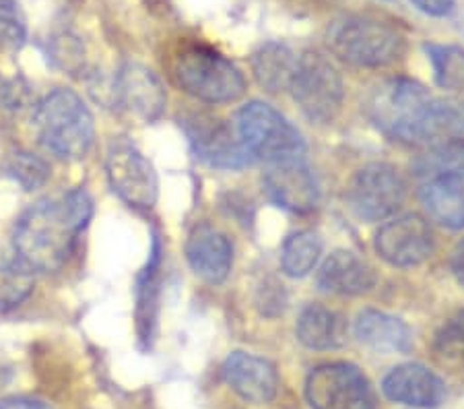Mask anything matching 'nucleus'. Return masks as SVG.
<instances>
[{
  "label": "nucleus",
  "mask_w": 464,
  "mask_h": 409,
  "mask_svg": "<svg viewBox=\"0 0 464 409\" xmlns=\"http://www.w3.org/2000/svg\"><path fill=\"white\" fill-rule=\"evenodd\" d=\"M92 218L93 199L85 189L37 200L14 223V255L32 271L54 273L63 269Z\"/></svg>",
  "instance_id": "1"
},
{
  "label": "nucleus",
  "mask_w": 464,
  "mask_h": 409,
  "mask_svg": "<svg viewBox=\"0 0 464 409\" xmlns=\"http://www.w3.org/2000/svg\"><path fill=\"white\" fill-rule=\"evenodd\" d=\"M32 126L40 145L64 161L83 160L95 141L92 110L72 89H54L37 102Z\"/></svg>",
  "instance_id": "2"
},
{
  "label": "nucleus",
  "mask_w": 464,
  "mask_h": 409,
  "mask_svg": "<svg viewBox=\"0 0 464 409\" xmlns=\"http://www.w3.org/2000/svg\"><path fill=\"white\" fill-rule=\"evenodd\" d=\"M326 46L343 63L382 69L405 54V37L391 24L353 15L328 25Z\"/></svg>",
  "instance_id": "3"
},
{
  "label": "nucleus",
  "mask_w": 464,
  "mask_h": 409,
  "mask_svg": "<svg viewBox=\"0 0 464 409\" xmlns=\"http://www.w3.org/2000/svg\"><path fill=\"white\" fill-rule=\"evenodd\" d=\"M178 87L205 103H229L246 93V79L237 66L203 44H190L174 58Z\"/></svg>",
  "instance_id": "4"
},
{
  "label": "nucleus",
  "mask_w": 464,
  "mask_h": 409,
  "mask_svg": "<svg viewBox=\"0 0 464 409\" xmlns=\"http://www.w3.org/2000/svg\"><path fill=\"white\" fill-rule=\"evenodd\" d=\"M236 132L254 160L266 163L305 160L302 132L265 102L254 100L237 110Z\"/></svg>",
  "instance_id": "5"
},
{
  "label": "nucleus",
  "mask_w": 464,
  "mask_h": 409,
  "mask_svg": "<svg viewBox=\"0 0 464 409\" xmlns=\"http://www.w3.org/2000/svg\"><path fill=\"white\" fill-rule=\"evenodd\" d=\"M431 98L413 79H388L373 89L368 100V116L391 139L413 143L417 129L428 112Z\"/></svg>",
  "instance_id": "6"
},
{
  "label": "nucleus",
  "mask_w": 464,
  "mask_h": 409,
  "mask_svg": "<svg viewBox=\"0 0 464 409\" xmlns=\"http://www.w3.org/2000/svg\"><path fill=\"white\" fill-rule=\"evenodd\" d=\"M289 92L304 116L316 124L333 122L345 100L341 73L326 56L314 50L299 56Z\"/></svg>",
  "instance_id": "7"
},
{
  "label": "nucleus",
  "mask_w": 464,
  "mask_h": 409,
  "mask_svg": "<svg viewBox=\"0 0 464 409\" xmlns=\"http://www.w3.org/2000/svg\"><path fill=\"white\" fill-rule=\"evenodd\" d=\"M305 399L312 409H376L368 376L347 362L314 368L305 381Z\"/></svg>",
  "instance_id": "8"
},
{
  "label": "nucleus",
  "mask_w": 464,
  "mask_h": 409,
  "mask_svg": "<svg viewBox=\"0 0 464 409\" xmlns=\"http://www.w3.org/2000/svg\"><path fill=\"white\" fill-rule=\"evenodd\" d=\"M407 184L399 170L388 163H370L353 176L347 189V203L359 219L384 221L401 209Z\"/></svg>",
  "instance_id": "9"
},
{
  "label": "nucleus",
  "mask_w": 464,
  "mask_h": 409,
  "mask_svg": "<svg viewBox=\"0 0 464 409\" xmlns=\"http://www.w3.org/2000/svg\"><path fill=\"white\" fill-rule=\"evenodd\" d=\"M106 174L111 190L137 211L153 209L160 197V180L153 163L137 147L118 141L110 147Z\"/></svg>",
  "instance_id": "10"
},
{
  "label": "nucleus",
  "mask_w": 464,
  "mask_h": 409,
  "mask_svg": "<svg viewBox=\"0 0 464 409\" xmlns=\"http://www.w3.org/2000/svg\"><path fill=\"white\" fill-rule=\"evenodd\" d=\"M182 126L197 158L211 168L239 170L256 161L242 145L237 132L231 131L219 118L205 114V112H198V114L194 112L188 118H184Z\"/></svg>",
  "instance_id": "11"
},
{
  "label": "nucleus",
  "mask_w": 464,
  "mask_h": 409,
  "mask_svg": "<svg viewBox=\"0 0 464 409\" xmlns=\"http://www.w3.org/2000/svg\"><path fill=\"white\" fill-rule=\"evenodd\" d=\"M114 106L140 122L160 121L166 112L168 95L161 81L143 64L129 63L116 73L108 89Z\"/></svg>",
  "instance_id": "12"
},
{
  "label": "nucleus",
  "mask_w": 464,
  "mask_h": 409,
  "mask_svg": "<svg viewBox=\"0 0 464 409\" xmlns=\"http://www.w3.org/2000/svg\"><path fill=\"white\" fill-rule=\"evenodd\" d=\"M373 247L392 267H417L431 257L433 232L428 219L407 213L386 221L378 229Z\"/></svg>",
  "instance_id": "13"
},
{
  "label": "nucleus",
  "mask_w": 464,
  "mask_h": 409,
  "mask_svg": "<svg viewBox=\"0 0 464 409\" xmlns=\"http://www.w3.org/2000/svg\"><path fill=\"white\" fill-rule=\"evenodd\" d=\"M415 145L430 151L441 166L454 168L464 160V108L456 102L431 100L417 129Z\"/></svg>",
  "instance_id": "14"
},
{
  "label": "nucleus",
  "mask_w": 464,
  "mask_h": 409,
  "mask_svg": "<svg viewBox=\"0 0 464 409\" xmlns=\"http://www.w3.org/2000/svg\"><path fill=\"white\" fill-rule=\"evenodd\" d=\"M262 184L268 199L291 213H312L320 203V186L305 160L268 163Z\"/></svg>",
  "instance_id": "15"
},
{
  "label": "nucleus",
  "mask_w": 464,
  "mask_h": 409,
  "mask_svg": "<svg viewBox=\"0 0 464 409\" xmlns=\"http://www.w3.org/2000/svg\"><path fill=\"white\" fill-rule=\"evenodd\" d=\"M382 393L394 404L413 409L440 407L446 399V385L423 364H401L382 381Z\"/></svg>",
  "instance_id": "16"
},
{
  "label": "nucleus",
  "mask_w": 464,
  "mask_h": 409,
  "mask_svg": "<svg viewBox=\"0 0 464 409\" xmlns=\"http://www.w3.org/2000/svg\"><path fill=\"white\" fill-rule=\"evenodd\" d=\"M223 378L231 391L254 405L271 404L279 391V375L260 355L234 352L223 362Z\"/></svg>",
  "instance_id": "17"
},
{
  "label": "nucleus",
  "mask_w": 464,
  "mask_h": 409,
  "mask_svg": "<svg viewBox=\"0 0 464 409\" xmlns=\"http://www.w3.org/2000/svg\"><path fill=\"white\" fill-rule=\"evenodd\" d=\"M186 260L192 273L207 284L219 286L234 267V247L229 238L211 226H197L186 242Z\"/></svg>",
  "instance_id": "18"
},
{
  "label": "nucleus",
  "mask_w": 464,
  "mask_h": 409,
  "mask_svg": "<svg viewBox=\"0 0 464 409\" xmlns=\"http://www.w3.org/2000/svg\"><path fill=\"white\" fill-rule=\"evenodd\" d=\"M378 275L368 260L357 252L334 250L320 265L316 275L318 289L333 296H362L373 289Z\"/></svg>",
  "instance_id": "19"
},
{
  "label": "nucleus",
  "mask_w": 464,
  "mask_h": 409,
  "mask_svg": "<svg viewBox=\"0 0 464 409\" xmlns=\"http://www.w3.org/2000/svg\"><path fill=\"white\" fill-rule=\"evenodd\" d=\"M421 203L433 221L450 229L464 228V170L444 168L423 184Z\"/></svg>",
  "instance_id": "20"
},
{
  "label": "nucleus",
  "mask_w": 464,
  "mask_h": 409,
  "mask_svg": "<svg viewBox=\"0 0 464 409\" xmlns=\"http://www.w3.org/2000/svg\"><path fill=\"white\" fill-rule=\"evenodd\" d=\"M355 337L380 354H407L413 346L409 326L388 312L363 310L355 318Z\"/></svg>",
  "instance_id": "21"
},
{
  "label": "nucleus",
  "mask_w": 464,
  "mask_h": 409,
  "mask_svg": "<svg viewBox=\"0 0 464 409\" xmlns=\"http://www.w3.org/2000/svg\"><path fill=\"white\" fill-rule=\"evenodd\" d=\"M295 335L310 349H336L347 341V321L333 308L308 304L299 312Z\"/></svg>",
  "instance_id": "22"
},
{
  "label": "nucleus",
  "mask_w": 464,
  "mask_h": 409,
  "mask_svg": "<svg viewBox=\"0 0 464 409\" xmlns=\"http://www.w3.org/2000/svg\"><path fill=\"white\" fill-rule=\"evenodd\" d=\"M299 56L287 44L266 42L254 52L252 56V73L262 89L271 93L285 92L291 87L294 74L297 69Z\"/></svg>",
  "instance_id": "23"
},
{
  "label": "nucleus",
  "mask_w": 464,
  "mask_h": 409,
  "mask_svg": "<svg viewBox=\"0 0 464 409\" xmlns=\"http://www.w3.org/2000/svg\"><path fill=\"white\" fill-rule=\"evenodd\" d=\"M160 269H161V242L160 236H153L151 255L147 267L137 279V323L140 339L149 341L153 335L157 294H160Z\"/></svg>",
  "instance_id": "24"
},
{
  "label": "nucleus",
  "mask_w": 464,
  "mask_h": 409,
  "mask_svg": "<svg viewBox=\"0 0 464 409\" xmlns=\"http://www.w3.org/2000/svg\"><path fill=\"white\" fill-rule=\"evenodd\" d=\"M322 255V240L316 232L302 229L291 234L281 248V269L289 278H305L316 269Z\"/></svg>",
  "instance_id": "25"
},
{
  "label": "nucleus",
  "mask_w": 464,
  "mask_h": 409,
  "mask_svg": "<svg viewBox=\"0 0 464 409\" xmlns=\"http://www.w3.org/2000/svg\"><path fill=\"white\" fill-rule=\"evenodd\" d=\"M34 271L24 260L0 258V312L19 308L34 294Z\"/></svg>",
  "instance_id": "26"
},
{
  "label": "nucleus",
  "mask_w": 464,
  "mask_h": 409,
  "mask_svg": "<svg viewBox=\"0 0 464 409\" xmlns=\"http://www.w3.org/2000/svg\"><path fill=\"white\" fill-rule=\"evenodd\" d=\"M423 48L436 71L438 85L464 95V50L459 46H440V44H425Z\"/></svg>",
  "instance_id": "27"
},
{
  "label": "nucleus",
  "mask_w": 464,
  "mask_h": 409,
  "mask_svg": "<svg viewBox=\"0 0 464 409\" xmlns=\"http://www.w3.org/2000/svg\"><path fill=\"white\" fill-rule=\"evenodd\" d=\"M433 355L444 368H464V310L441 325L433 339Z\"/></svg>",
  "instance_id": "28"
},
{
  "label": "nucleus",
  "mask_w": 464,
  "mask_h": 409,
  "mask_svg": "<svg viewBox=\"0 0 464 409\" xmlns=\"http://www.w3.org/2000/svg\"><path fill=\"white\" fill-rule=\"evenodd\" d=\"M5 172L24 190H37L48 182L50 166L34 153L17 151L6 160Z\"/></svg>",
  "instance_id": "29"
},
{
  "label": "nucleus",
  "mask_w": 464,
  "mask_h": 409,
  "mask_svg": "<svg viewBox=\"0 0 464 409\" xmlns=\"http://www.w3.org/2000/svg\"><path fill=\"white\" fill-rule=\"evenodd\" d=\"M27 42V19L17 0H0V44L9 50L24 48Z\"/></svg>",
  "instance_id": "30"
},
{
  "label": "nucleus",
  "mask_w": 464,
  "mask_h": 409,
  "mask_svg": "<svg viewBox=\"0 0 464 409\" xmlns=\"http://www.w3.org/2000/svg\"><path fill=\"white\" fill-rule=\"evenodd\" d=\"M83 46L77 37L60 35L56 42L52 44V58H54L60 69L66 73H77L85 61Z\"/></svg>",
  "instance_id": "31"
},
{
  "label": "nucleus",
  "mask_w": 464,
  "mask_h": 409,
  "mask_svg": "<svg viewBox=\"0 0 464 409\" xmlns=\"http://www.w3.org/2000/svg\"><path fill=\"white\" fill-rule=\"evenodd\" d=\"M411 5L430 17H448L454 11L456 0H411Z\"/></svg>",
  "instance_id": "32"
},
{
  "label": "nucleus",
  "mask_w": 464,
  "mask_h": 409,
  "mask_svg": "<svg viewBox=\"0 0 464 409\" xmlns=\"http://www.w3.org/2000/svg\"><path fill=\"white\" fill-rule=\"evenodd\" d=\"M0 409H54L44 399L35 397H5L0 399Z\"/></svg>",
  "instance_id": "33"
},
{
  "label": "nucleus",
  "mask_w": 464,
  "mask_h": 409,
  "mask_svg": "<svg viewBox=\"0 0 464 409\" xmlns=\"http://www.w3.org/2000/svg\"><path fill=\"white\" fill-rule=\"evenodd\" d=\"M452 271L456 275V279L464 286V240L459 242V247L452 252Z\"/></svg>",
  "instance_id": "34"
},
{
  "label": "nucleus",
  "mask_w": 464,
  "mask_h": 409,
  "mask_svg": "<svg viewBox=\"0 0 464 409\" xmlns=\"http://www.w3.org/2000/svg\"><path fill=\"white\" fill-rule=\"evenodd\" d=\"M168 0H145L147 9H163Z\"/></svg>",
  "instance_id": "35"
}]
</instances>
